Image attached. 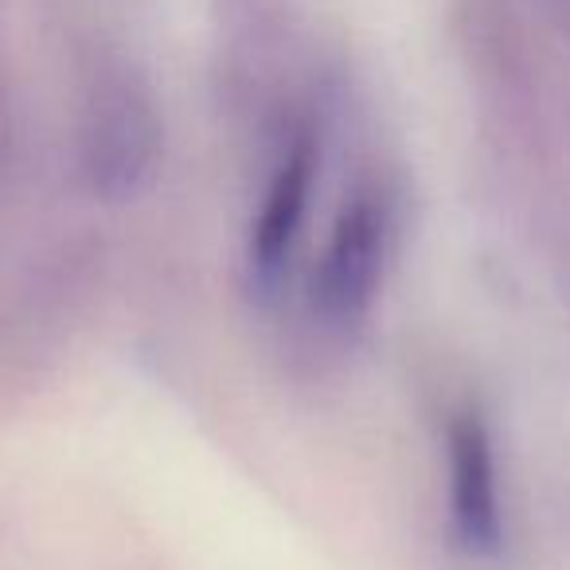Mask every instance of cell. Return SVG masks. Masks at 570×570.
I'll return each mask as SVG.
<instances>
[{
  "label": "cell",
  "instance_id": "6da1fadb",
  "mask_svg": "<svg viewBox=\"0 0 570 570\" xmlns=\"http://www.w3.org/2000/svg\"><path fill=\"white\" fill-rule=\"evenodd\" d=\"M383 266V212L360 196L336 219L317 274V305L333 325H356L375 297Z\"/></svg>",
  "mask_w": 570,
  "mask_h": 570
},
{
  "label": "cell",
  "instance_id": "7a4b0ae2",
  "mask_svg": "<svg viewBox=\"0 0 570 570\" xmlns=\"http://www.w3.org/2000/svg\"><path fill=\"white\" fill-rule=\"evenodd\" d=\"M450 504L461 547L473 554H497L504 543L497 453L489 426L476 414H458L450 426Z\"/></svg>",
  "mask_w": 570,
  "mask_h": 570
},
{
  "label": "cell",
  "instance_id": "3957f363",
  "mask_svg": "<svg viewBox=\"0 0 570 570\" xmlns=\"http://www.w3.org/2000/svg\"><path fill=\"white\" fill-rule=\"evenodd\" d=\"M313 173H317V149H313L309 137H302L274 173V184H269L266 204H262V215L250 235V269L262 285H269L282 274L285 258L294 250L305 207H309Z\"/></svg>",
  "mask_w": 570,
  "mask_h": 570
}]
</instances>
